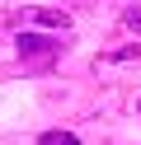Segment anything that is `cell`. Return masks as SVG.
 Returning a JSON list of instances; mask_svg holds the SVG:
<instances>
[{
  "mask_svg": "<svg viewBox=\"0 0 141 145\" xmlns=\"http://www.w3.org/2000/svg\"><path fill=\"white\" fill-rule=\"evenodd\" d=\"M136 112H141V98H136Z\"/></svg>",
  "mask_w": 141,
  "mask_h": 145,
  "instance_id": "8992f818",
  "label": "cell"
},
{
  "mask_svg": "<svg viewBox=\"0 0 141 145\" xmlns=\"http://www.w3.org/2000/svg\"><path fill=\"white\" fill-rule=\"evenodd\" d=\"M14 47H19V61H28V66H47V61L61 52V42H52V38H38V33L19 28V33H14Z\"/></svg>",
  "mask_w": 141,
  "mask_h": 145,
  "instance_id": "6da1fadb",
  "label": "cell"
},
{
  "mask_svg": "<svg viewBox=\"0 0 141 145\" xmlns=\"http://www.w3.org/2000/svg\"><path fill=\"white\" fill-rule=\"evenodd\" d=\"M28 24H42V28H56V33H71V14L66 10H47V5H33V10H24Z\"/></svg>",
  "mask_w": 141,
  "mask_h": 145,
  "instance_id": "7a4b0ae2",
  "label": "cell"
},
{
  "mask_svg": "<svg viewBox=\"0 0 141 145\" xmlns=\"http://www.w3.org/2000/svg\"><path fill=\"white\" fill-rule=\"evenodd\" d=\"M122 24H127V28H132V33L141 38V5H136V10H127V14H122Z\"/></svg>",
  "mask_w": 141,
  "mask_h": 145,
  "instance_id": "5b68a950",
  "label": "cell"
},
{
  "mask_svg": "<svg viewBox=\"0 0 141 145\" xmlns=\"http://www.w3.org/2000/svg\"><path fill=\"white\" fill-rule=\"evenodd\" d=\"M122 61H141V47H113V52H103L94 66H99V70H108V66H122Z\"/></svg>",
  "mask_w": 141,
  "mask_h": 145,
  "instance_id": "3957f363",
  "label": "cell"
},
{
  "mask_svg": "<svg viewBox=\"0 0 141 145\" xmlns=\"http://www.w3.org/2000/svg\"><path fill=\"white\" fill-rule=\"evenodd\" d=\"M38 145H80V140H75L71 131H47V136H42Z\"/></svg>",
  "mask_w": 141,
  "mask_h": 145,
  "instance_id": "277c9868",
  "label": "cell"
}]
</instances>
